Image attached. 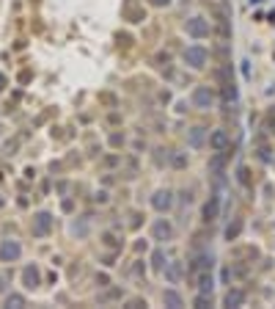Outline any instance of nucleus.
<instances>
[{"mask_svg":"<svg viewBox=\"0 0 275 309\" xmlns=\"http://www.w3.org/2000/svg\"><path fill=\"white\" fill-rule=\"evenodd\" d=\"M204 141H207V127H193V130L187 133V147L201 149Z\"/></svg>","mask_w":275,"mask_h":309,"instance_id":"9","label":"nucleus"},{"mask_svg":"<svg viewBox=\"0 0 275 309\" xmlns=\"http://www.w3.org/2000/svg\"><path fill=\"white\" fill-rule=\"evenodd\" d=\"M193 105H196L198 110L215 108V91L209 89V86H196V91H193Z\"/></svg>","mask_w":275,"mask_h":309,"instance_id":"4","label":"nucleus"},{"mask_svg":"<svg viewBox=\"0 0 275 309\" xmlns=\"http://www.w3.org/2000/svg\"><path fill=\"white\" fill-rule=\"evenodd\" d=\"M0 205H3V199H0Z\"/></svg>","mask_w":275,"mask_h":309,"instance_id":"25","label":"nucleus"},{"mask_svg":"<svg viewBox=\"0 0 275 309\" xmlns=\"http://www.w3.org/2000/svg\"><path fill=\"white\" fill-rule=\"evenodd\" d=\"M162 304L171 306V309H179L185 301H182V295H179L176 290H165V293H162Z\"/></svg>","mask_w":275,"mask_h":309,"instance_id":"13","label":"nucleus"},{"mask_svg":"<svg viewBox=\"0 0 275 309\" xmlns=\"http://www.w3.org/2000/svg\"><path fill=\"white\" fill-rule=\"evenodd\" d=\"M185 163H187V160H185V155H182V152H179L176 157H173V166H179V168H182Z\"/></svg>","mask_w":275,"mask_h":309,"instance_id":"22","label":"nucleus"},{"mask_svg":"<svg viewBox=\"0 0 275 309\" xmlns=\"http://www.w3.org/2000/svg\"><path fill=\"white\" fill-rule=\"evenodd\" d=\"M151 265H154L157 271H162V268H165V254H162V249H157V252L151 254Z\"/></svg>","mask_w":275,"mask_h":309,"instance_id":"19","label":"nucleus"},{"mask_svg":"<svg viewBox=\"0 0 275 309\" xmlns=\"http://www.w3.org/2000/svg\"><path fill=\"white\" fill-rule=\"evenodd\" d=\"M6 306H9V309H20V306H25V295H20V293H9V295H6Z\"/></svg>","mask_w":275,"mask_h":309,"instance_id":"16","label":"nucleus"},{"mask_svg":"<svg viewBox=\"0 0 275 309\" xmlns=\"http://www.w3.org/2000/svg\"><path fill=\"white\" fill-rule=\"evenodd\" d=\"M223 100H226V102H234V100H237V89H234L231 83L223 86Z\"/></svg>","mask_w":275,"mask_h":309,"instance_id":"20","label":"nucleus"},{"mask_svg":"<svg viewBox=\"0 0 275 309\" xmlns=\"http://www.w3.org/2000/svg\"><path fill=\"white\" fill-rule=\"evenodd\" d=\"M151 237H154V240H160V243H168V240H171V237H173L171 221H168V218H157L154 226H151Z\"/></svg>","mask_w":275,"mask_h":309,"instance_id":"6","label":"nucleus"},{"mask_svg":"<svg viewBox=\"0 0 275 309\" xmlns=\"http://www.w3.org/2000/svg\"><path fill=\"white\" fill-rule=\"evenodd\" d=\"M237 235H239V224H234V226L226 229V237H229V240H231V237H237Z\"/></svg>","mask_w":275,"mask_h":309,"instance_id":"21","label":"nucleus"},{"mask_svg":"<svg viewBox=\"0 0 275 309\" xmlns=\"http://www.w3.org/2000/svg\"><path fill=\"white\" fill-rule=\"evenodd\" d=\"M212 287H215L212 273H201V279H198V290H201V293H212Z\"/></svg>","mask_w":275,"mask_h":309,"instance_id":"17","label":"nucleus"},{"mask_svg":"<svg viewBox=\"0 0 275 309\" xmlns=\"http://www.w3.org/2000/svg\"><path fill=\"white\" fill-rule=\"evenodd\" d=\"M22 284H25L28 290H36L39 284H42V273H39L36 265H25V271H22Z\"/></svg>","mask_w":275,"mask_h":309,"instance_id":"8","label":"nucleus"},{"mask_svg":"<svg viewBox=\"0 0 275 309\" xmlns=\"http://www.w3.org/2000/svg\"><path fill=\"white\" fill-rule=\"evenodd\" d=\"M149 3H151V6H157V9H162V6H168L171 0H149Z\"/></svg>","mask_w":275,"mask_h":309,"instance_id":"23","label":"nucleus"},{"mask_svg":"<svg viewBox=\"0 0 275 309\" xmlns=\"http://www.w3.org/2000/svg\"><path fill=\"white\" fill-rule=\"evenodd\" d=\"M226 304L229 306H242L245 304V293L242 290H229V293H226Z\"/></svg>","mask_w":275,"mask_h":309,"instance_id":"14","label":"nucleus"},{"mask_svg":"<svg viewBox=\"0 0 275 309\" xmlns=\"http://www.w3.org/2000/svg\"><path fill=\"white\" fill-rule=\"evenodd\" d=\"M182 61L190 69H204L209 61V52H207V47H201V44H190V47L182 52Z\"/></svg>","mask_w":275,"mask_h":309,"instance_id":"1","label":"nucleus"},{"mask_svg":"<svg viewBox=\"0 0 275 309\" xmlns=\"http://www.w3.org/2000/svg\"><path fill=\"white\" fill-rule=\"evenodd\" d=\"M52 224H55L52 213H47V210H39V213L33 215V224H31L33 237H47V235L52 232Z\"/></svg>","mask_w":275,"mask_h":309,"instance_id":"3","label":"nucleus"},{"mask_svg":"<svg viewBox=\"0 0 275 309\" xmlns=\"http://www.w3.org/2000/svg\"><path fill=\"white\" fill-rule=\"evenodd\" d=\"M185 31H187V36H193V39H207L209 33H212V25H209L207 17L196 14L185 22Z\"/></svg>","mask_w":275,"mask_h":309,"instance_id":"2","label":"nucleus"},{"mask_svg":"<svg viewBox=\"0 0 275 309\" xmlns=\"http://www.w3.org/2000/svg\"><path fill=\"white\" fill-rule=\"evenodd\" d=\"M3 89H6V75L0 72V91H3Z\"/></svg>","mask_w":275,"mask_h":309,"instance_id":"24","label":"nucleus"},{"mask_svg":"<svg viewBox=\"0 0 275 309\" xmlns=\"http://www.w3.org/2000/svg\"><path fill=\"white\" fill-rule=\"evenodd\" d=\"M209 147H212L215 152H223V149L229 147V136H226L223 130H212L209 133Z\"/></svg>","mask_w":275,"mask_h":309,"instance_id":"10","label":"nucleus"},{"mask_svg":"<svg viewBox=\"0 0 275 309\" xmlns=\"http://www.w3.org/2000/svg\"><path fill=\"white\" fill-rule=\"evenodd\" d=\"M151 207H154L157 213H168V210L173 207V194L168 188L165 191H157V194L151 196Z\"/></svg>","mask_w":275,"mask_h":309,"instance_id":"7","label":"nucleus"},{"mask_svg":"<svg viewBox=\"0 0 275 309\" xmlns=\"http://www.w3.org/2000/svg\"><path fill=\"white\" fill-rule=\"evenodd\" d=\"M162 271H165V279L171 284H176L179 276H182V265H179V262H165V268H162Z\"/></svg>","mask_w":275,"mask_h":309,"instance_id":"12","label":"nucleus"},{"mask_svg":"<svg viewBox=\"0 0 275 309\" xmlns=\"http://www.w3.org/2000/svg\"><path fill=\"white\" fill-rule=\"evenodd\" d=\"M220 213V196H209V202L204 205V218L207 221H215Z\"/></svg>","mask_w":275,"mask_h":309,"instance_id":"11","label":"nucleus"},{"mask_svg":"<svg viewBox=\"0 0 275 309\" xmlns=\"http://www.w3.org/2000/svg\"><path fill=\"white\" fill-rule=\"evenodd\" d=\"M212 254H198L196 257V262H193V268H196V271H209V268H212Z\"/></svg>","mask_w":275,"mask_h":309,"instance_id":"15","label":"nucleus"},{"mask_svg":"<svg viewBox=\"0 0 275 309\" xmlns=\"http://www.w3.org/2000/svg\"><path fill=\"white\" fill-rule=\"evenodd\" d=\"M22 257V246L17 240H11V237H6V240H0V262H17Z\"/></svg>","mask_w":275,"mask_h":309,"instance_id":"5","label":"nucleus"},{"mask_svg":"<svg viewBox=\"0 0 275 309\" xmlns=\"http://www.w3.org/2000/svg\"><path fill=\"white\" fill-rule=\"evenodd\" d=\"M223 166H226V157L220 155V152L209 160V171H212V174H220V171H223Z\"/></svg>","mask_w":275,"mask_h":309,"instance_id":"18","label":"nucleus"}]
</instances>
